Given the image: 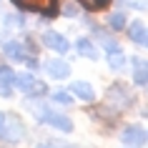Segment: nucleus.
Masks as SVG:
<instances>
[{"label": "nucleus", "mask_w": 148, "mask_h": 148, "mask_svg": "<svg viewBox=\"0 0 148 148\" xmlns=\"http://www.w3.org/2000/svg\"><path fill=\"white\" fill-rule=\"evenodd\" d=\"M13 3L23 10H35V13H43L48 18L58 15V0H13Z\"/></svg>", "instance_id": "1"}, {"label": "nucleus", "mask_w": 148, "mask_h": 148, "mask_svg": "<svg viewBox=\"0 0 148 148\" xmlns=\"http://www.w3.org/2000/svg\"><path fill=\"white\" fill-rule=\"evenodd\" d=\"M148 138V133L140 128V125H128V128H123V133H121V140H123L128 148H138L143 146Z\"/></svg>", "instance_id": "2"}, {"label": "nucleus", "mask_w": 148, "mask_h": 148, "mask_svg": "<svg viewBox=\"0 0 148 148\" xmlns=\"http://www.w3.org/2000/svg\"><path fill=\"white\" fill-rule=\"evenodd\" d=\"M45 73L50 78H68L70 75V65L63 60V58H50V60L45 63Z\"/></svg>", "instance_id": "3"}, {"label": "nucleus", "mask_w": 148, "mask_h": 148, "mask_svg": "<svg viewBox=\"0 0 148 148\" xmlns=\"http://www.w3.org/2000/svg\"><path fill=\"white\" fill-rule=\"evenodd\" d=\"M43 121L45 123H50L53 128H58V131H63V133H70L73 131V121H70L68 116H60V113H43Z\"/></svg>", "instance_id": "4"}, {"label": "nucleus", "mask_w": 148, "mask_h": 148, "mask_svg": "<svg viewBox=\"0 0 148 148\" xmlns=\"http://www.w3.org/2000/svg\"><path fill=\"white\" fill-rule=\"evenodd\" d=\"M43 43H45V45L50 48V50H55V53H65V50L70 48V43H68V40L63 38L60 33H53V30H48L45 35H43Z\"/></svg>", "instance_id": "5"}, {"label": "nucleus", "mask_w": 148, "mask_h": 148, "mask_svg": "<svg viewBox=\"0 0 148 148\" xmlns=\"http://www.w3.org/2000/svg\"><path fill=\"white\" fill-rule=\"evenodd\" d=\"M3 50H5V55H8L10 60H15V63H25V58H28V53L23 50V45L18 40H8L3 45Z\"/></svg>", "instance_id": "6"}, {"label": "nucleus", "mask_w": 148, "mask_h": 148, "mask_svg": "<svg viewBox=\"0 0 148 148\" xmlns=\"http://www.w3.org/2000/svg\"><path fill=\"white\" fill-rule=\"evenodd\" d=\"M70 93L78 95L80 101H95V90L90 83H83V80H75L73 86H70Z\"/></svg>", "instance_id": "7"}, {"label": "nucleus", "mask_w": 148, "mask_h": 148, "mask_svg": "<svg viewBox=\"0 0 148 148\" xmlns=\"http://www.w3.org/2000/svg\"><path fill=\"white\" fill-rule=\"evenodd\" d=\"M75 50H78V55H83V58H90V60H95V58H98V48L93 45V40H90V38H78V43H75Z\"/></svg>", "instance_id": "8"}, {"label": "nucleus", "mask_w": 148, "mask_h": 148, "mask_svg": "<svg viewBox=\"0 0 148 148\" xmlns=\"http://www.w3.org/2000/svg\"><path fill=\"white\" fill-rule=\"evenodd\" d=\"M13 86L18 90H25V93H30L33 86H35V78H33L30 73H15V78H13Z\"/></svg>", "instance_id": "9"}, {"label": "nucleus", "mask_w": 148, "mask_h": 148, "mask_svg": "<svg viewBox=\"0 0 148 148\" xmlns=\"http://www.w3.org/2000/svg\"><path fill=\"white\" fill-rule=\"evenodd\" d=\"M133 68H136V83H138V86H146L148 83V60L136 58V60H133Z\"/></svg>", "instance_id": "10"}, {"label": "nucleus", "mask_w": 148, "mask_h": 148, "mask_svg": "<svg viewBox=\"0 0 148 148\" xmlns=\"http://www.w3.org/2000/svg\"><path fill=\"white\" fill-rule=\"evenodd\" d=\"M13 78H15V73H13L10 68H0V93L5 95V98L10 95L8 86H13Z\"/></svg>", "instance_id": "11"}, {"label": "nucleus", "mask_w": 148, "mask_h": 148, "mask_svg": "<svg viewBox=\"0 0 148 148\" xmlns=\"http://www.w3.org/2000/svg\"><path fill=\"white\" fill-rule=\"evenodd\" d=\"M131 40L133 43H140V45H146V28H143V23H136L131 25Z\"/></svg>", "instance_id": "12"}, {"label": "nucleus", "mask_w": 148, "mask_h": 148, "mask_svg": "<svg viewBox=\"0 0 148 148\" xmlns=\"http://www.w3.org/2000/svg\"><path fill=\"white\" fill-rule=\"evenodd\" d=\"M108 65L113 70H121L125 65V55L121 53V48H118V50H110V55H108Z\"/></svg>", "instance_id": "13"}, {"label": "nucleus", "mask_w": 148, "mask_h": 148, "mask_svg": "<svg viewBox=\"0 0 148 148\" xmlns=\"http://www.w3.org/2000/svg\"><path fill=\"white\" fill-rule=\"evenodd\" d=\"M108 25L113 28V30H123V28H125V15H123V13L110 15V18H108Z\"/></svg>", "instance_id": "14"}, {"label": "nucleus", "mask_w": 148, "mask_h": 148, "mask_svg": "<svg viewBox=\"0 0 148 148\" xmlns=\"http://www.w3.org/2000/svg\"><path fill=\"white\" fill-rule=\"evenodd\" d=\"M53 101L60 103V106H70L73 103V98H70V93H63V90H58V93H53Z\"/></svg>", "instance_id": "15"}, {"label": "nucleus", "mask_w": 148, "mask_h": 148, "mask_svg": "<svg viewBox=\"0 0 148 148\" xmlns=\"http://www.w3.org/2000/svg\"><path fill=\"white\" fill-rule=\"evenodd\" d=\"M98 38H101V45L106 48V50H118V43H116V40L106 38V35H98Z\"/></svg>", "instance_id": "16"}, {"label": "nucleus", "mask_w": 148, "mask_h": 148, "mask_svg": "<svg viewBox=\"0 0 148 148\" xmlns=\"http://www.w3.org/2000/svg\"><path fill=\"white\" fill-rule=\"evenodd\" d=\"M5 123H8V116H5V113H0V138L5 136Z\"/></svg>", "instance_id": "17"}, {"label": "nucleus", "mask_w": 148, "mask_h": 148, "mask_svg": "<svg viewBox=\"0 0 148 148\" xmlns=\"http://www.w3.org/2000/svg\"><path fill=\"white\" fill-rule=\"evenodd\" d=\"M146 45H148V30H146Z\"/></svg>", "instance_id": "18"}, {"label": "nucleus", "mask_w": 148, "mask_h": 148, "mask_svg": "<svg viewBox=\"0 0 148 148\" xmlns=\"http://www.w3.org/2000/svg\"><path fill=\"white\" fill-rule=\"evenodd\" d=\"M40 148H50V146H40Z\"/></svg>", "instance_id": "19"}, {"label": "nucleus", "mask_w": 148, "mask_h": 148, "mask_svg": "<svg viewBox=\"0 0 148 148\" xmlns=\"http://www.w3.org/2000/svg\"><path fill=\"white\" fill-rule=\"evenodd\" d=\"M146 86H148V83H146Z\"/></svg>", "instance_id": "20"}, {"label": "nucleus", "mask_w": 148, "mask_h": 148, "mask_svg": "<svg viewBox=\"0 0 148 148\" xmlns=\"http://www.w3.org/2000/svg\"><path fill=\"white\" fill-rule=\"evenodd\" d=\"M146 133H148V131H146Z\"/></svg>", "instance_id": "21"}]
</instances>
